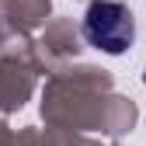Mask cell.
Listing matches in <instances>:
<instances>
[{
  "instance_id": "6da1fadb",
  "label": "cell",
  "mask_w": 146,
  "mask_h": 146,
  "mask_svg": "<svg viewBox=\"0 0 146 146\" xmlns=\"http://www.w3.org/2000/svg\"><path fill=\"white\" fill-rule=\"evenodd\" d=\"M84 38L108 52V56H118L136 42V21L132 11L118 4V0H94L84 11Z\"/></svg>"
},
{
  "instance_id": "7a4b0ae2",
  "label": "cell",
  "mask_w": 146,
  "mask_h": 146,
  "mask_svg": "<svg viewBox=\"0 0 146 146\" xmlns=\"http://www.w3.org/2000/svg\"><path fill=\"white\" fill-rule=\"evenodd\" d=\"M143 80H146V73H143Z\"/></svg>"
}]
</instances>
